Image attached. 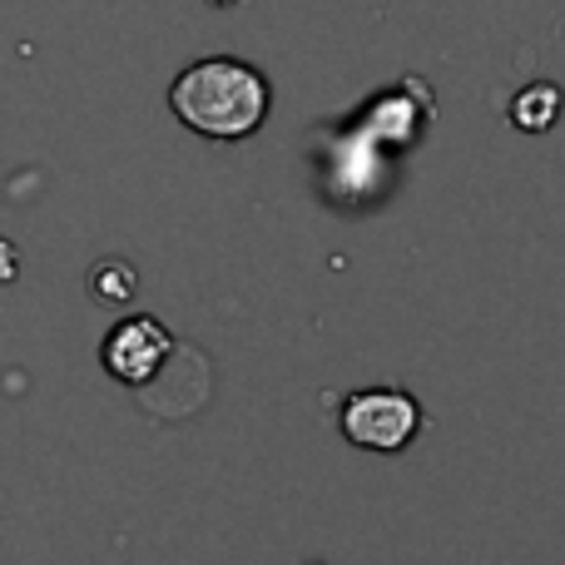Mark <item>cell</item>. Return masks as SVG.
Wrapping results in <instances>:
<instances>
[{
    "mask_svg": "<svg viewBox=\"0 0 565 565\" xmlns=\"http://www.w3.org/2000/svg\"><path fill=\"white\" fill-rule=\"evenodd\" d=\"M169 115L199 139L214 145H238L254 139L268 125L274 109V85L258 65L238 55H204L189 60L174 79H169Z\"/></svg>",
    "mask_w": 565,
    "mask_h": 565,
    "instance_id": "obj_1",
    "label": "cell"
},
{
    "mask_svg": "<svg viewBox=\"0 0 565 565\" xmlns=\"http://www.w3.org/2000/svg\"><path fill=\"white\" fill-rule=\"evenodd\" d=\"M338 427L358 451L397 457L422 437L427 417L407 387H358L338 402Z\"/></svg>",
    "mask_w": 565,
    "mask_h": 565,
    "instance_id": "obj_2",
    "label": "cell"
},
{
    "mask_svg": "<svg viewBox=\"0 0 565 565\" xmlns=\"http://www.w3.org/2000/svg\"><path fill=\"white\" fill-rule=\"evenodd\" d=\"M174 332L154 318V312H125L109 322V332L99 338V367L119 382V387H145L164 358L174 352Z\"/></svg>",
    "mask_w": 565,
    "mask_h": 565,
    "instance_id": "obj_3",
    "label": "cell"
},
{
    "mask_svg": "<svg viewBox=\"0 0 565 565\" xmlns=\"http://www.w3.org/2000/svg\"><path fill=\"white\" fill-rule=\"evenodd\" d=\"M85 288L99 308H129L139 292V268L125 264V258H99V264L85 274Z\"/></svg>",
    "mask_w": 565,
    "mask_h": 565,
    "instance_id": "obj_4",
    "label": "cell"
},
{
    "mask_svg": "<svg viewBox=\"0 0 565 565\" xmlns=\"http://www.w3.org/2000/svg\"><path fill=\"white\" fill-rule=\"evenodd\" d=\"M556 119H561V89L551 85V79H536V85L516 89V99H511V125L516 129H526V135H546Z\"/></svg>",
    "mask_w": 565,
    "mask_h": 565,
    "instance_id": "obj_5",
    "label": "cell"
},
{
    "mask_svg": "<svg viewBox=\"0 0 565 565\" xmlns=\"http://www.w3.org/2000/svg\"><path fill=\"white\" fill-rule=\"evenodd\" d=\"M20 278V248L10 238H0V282H15Z\"/></svg>",
    "mask_w": 565,
    "mask_h": 565,
    "instance_id": "obj_6",
    "label": "cell"
},
{
    "mask_svg": "<svg viewBox=\"0 0 565 565\" xmlns=\"http://www.w3.org/2000/svg\"><path fill=\"white\" fill-rule=\"evenodd\" d=\"M209 6H238V0H209Z\"/></svg>",
    "mask_w": 565,
    "mask_h": 565,
    "instance_id": "obj_7",
    "label": "cell"
},
{
    "mask_svg": "<svg viewBox=\"0 0 565 565\" xmlns=\"http://www.w3.org/2000/svg\"><path fill=\"white\" fill-rule=\"evenodd\" d=\"M308 565H322V561H308Z\"/></svg>",
    "mask_w": 565,
    "mask_h": 565,
    "instance_id": "obj_8",
    "label": "cell"
}]
</instances>
